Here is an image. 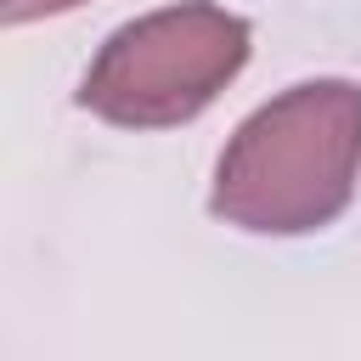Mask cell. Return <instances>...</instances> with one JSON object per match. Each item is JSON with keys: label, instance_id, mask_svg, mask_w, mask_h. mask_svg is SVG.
I'll return each mask as SVG.
<instances>
[{"label": "cell", "instance_id": "3957f363", "mask_svg": "<svg viewBox=\"0 0 361 361\" xmlns=\"http://www.w3.org/2000/svg\"><path fill=\"white\" fill-rule=\"evenodd\" d=\"M73 6H85V0H0V17L11 28H23V23H39V17H62Z\"/></svg>", "mask_w": 361, "mask_h": 361}, {"label": "cell", "instance_id": "7a4b0ae2", "mask_svg": "<svg viewBox=\"0 0 361 361\" xmlns=\"http://www.w3.org/2000/svg\"><path fill=\"white\" fill-rule=\"evenodd\" d=\"M248 51V17L214 0H180L107 34L79 79V107L118 130H175L243 73Z\"/></svg>", "mask_w": 361, "mask_h": 361}, {"label": "cell", "instance_id": "6da1fadb", "mask_svg": "<svg viewBox=\"0 0 361 361\" xmlns=\"http://www.w3.org/2000/svg\"><path fill=\"white\" fill-rule=\"evenodd\" d=\"M361 175V85L305 79L254 107L214 164L209 214L254 237L333 226Z\"/></svg>", "mask_w": 361, "mask_h": 361}]
</instances>
